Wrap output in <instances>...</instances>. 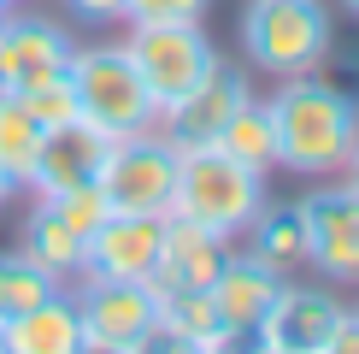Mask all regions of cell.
Instances as JSON below:
<instances>
[{
	"label": "cell",
	"mask_w": 359,
	"mask_h": 354,
	"mask_svg": "<svg viewBox=\"0 0 359 354\" xmlns=\"http://www.w3.org/2000/svg\"><path fill=\"white\" fill-rule=\"evenodd\" d=\"M41 201H48L53 213H59L71 230L83 236V242L95 236V225H100V218L112 213V201H107V189H100V183H77V189H59V195H41Z\"/></svg>",
	"instance_id": "cb8c5ba5"
},
{
	"label": "cell",
	"mask_w": 359,
	"mask_h": 354,
	"mask_svg": "<svg viewBox=\"0 0 359 354\" xmlns=\"http://www.w3.org/2000/svg\"><path fill=\"white\" fill-rule=\"evenodd\" d=\"M277 130V166L294 177H336L348 166V148L359 130V100L324 71H301V77H277L265 95Z\"/></svg>",
	"instance_id": "6da1fadb"
},
{
	"label": "cell",
	"mask_w": 359,
	"mask_h": 354,
	"mask_svg": "<svg viewBox=\"0 0 359 354\" xmlns=\"http://www.w3.org/2000/svg\"><path fill=\"white\" fill-rule=\"evenodd\" d=\"M0 18H6V0H0Z\"/></svg>",
	"instance_id": "4dcf8cb0"
},
{
	"label": "cell",
	"mask_w": 359,
	"mask_h": 354,
	"mask_svg": "<svg viewBox=\"0 0 359 354\" xmlns=\"http://www.w3.org/2000/svg\"><path fill=\"white\" fill-rule=\"evenodd\" d=\"M212 0H124V24H206Z\"/></svg>",
	"instance_id": "d4e9b609"
},
{
	"label": "cell",
	"mask_w": 359,
	"mask_h": 354,
	"mask_svg": "<svg viewBox=\"0 0 359 354\" xmlns=\"http://www.w3.org/2000/svg\"><path fill=\"white\" fill-rule=\"evenodd\" d=\"M248 95H253V77H248L242 65H224V59H218V65L206 71L183 100L159 107L154 130H159L171 148H206V142L224 136V124L236 118V107H242Z\"/></svg>",
	"instance_id": "30bf717a"
},
{
	"label": "cell",
	"mask_w": 359,
	"mask_h": 354,
	"mask_svg": "<svg viewBox=\"0 0 359 354\" xmlns=\"http://www.w3.org/2000/svg\"><path fill=\"white\" fill-rule=\"evenodd\" d=\"M100 189H107L112 213H171L177 195V148L159 130H136V136H112L107 166H100Z\"/></svg>",
	"instance_id": "52a82bcc"
},
{
	"label": "cell",
	"mask_w": 359,
	"mask_h": 354,
	"mask_svg": "<svg viewBox=\"0 0 359 354\" xmlns=\"http://www.w3.org/2000/svg\"><path fill=\"white\" fill-rule=\"evenodd\" d=\"M230 260V236L194 225V218H177L165 213L159 225V254H154V284L159 295H177V289H206L218 277V266Z\"/></svg>",
	"instance_id": "7c38bea8"
},
{
	"label": "cell",
	"mask_w": 359,
	"mask_h": 354,
	"mask_svg": "<svg viewBox=\"0 0 359 354\" xmlns=\"http://www.w3.org/2000/svg\"><path fill=\"white\" fill-rule=\"evenodd\" d=\"M154 295H159V289H154ZM154 348L224 354V348H236V343L224 336V324L212 319L206 289H177V295H159V331H154Z\"/></svg>",
	"instance_id": "ac0fdd59"
},
{
	"label": "cell",
	"mask_w": 359,
	"mask_h": 354,
	"mask_svg": "<svg viewBox=\"0 0 359 354\" xmlns=\"http://www.w3.org/2000/svg\"><path fill=\"white\" fill-rule=\"evenodd\" d=\"M6 6H18V0H6Z\"/></svg>",
	"instance_id": "d6a6232c"
},
{
	"label": "cell",
	"mask_w": 359,
	"mask_h": 354,
	"mask_svg": "<svg viewBox=\"0 0 359 354\" xmlns=\"http://www.w3.org/2000/svg\"><path fill=\"white\" fill-rule=\"evenodd\" d=\"M53 289H65V284L48 277L36 260H24L18 248H6V254H0V331H6L12 319H24L36 301H48Z\"/></svg>",
	"instance_id": "44dd1931"
},
{
	"label": "cell",
	"mask_w": 359,
	"mask_h": 354,
	"mask_svg": "<svg viewBox=\"0 0 359 354\" xmlns=\"http://www.w3.org/2000/svg\"><path fill=\"white\" fill-rule=\"evenodd\" d=\"M341 171H348V183H359V130H353V148H348V166Z\"/></svg>",
	"instance_id": "83f0119b"
},
{
	"label": "cell",
	"mask_w": 359,
	"mask_h": 354,
	"mask_svg": "<svg viewBox=\"0 0 359 354\" xmlns=\"http://www.w3.org/2000/svg\"><path fill=\"white\" fill-rule=\"evenodd\" d=\"M265 201H271L265 171L242 166V159L224 154L218 142L177 148V195H171V213L177 218H194V225H206V230H218V236L236 242Z\"/></svg>",
	"instance_id": "7a4b0ae2"
},
{
	"label": "cell",
	"mask_w": 359,
	"mask_h": 354,
	"mask_svg": "<svg viewBox=\"0 0 359 354\" xmlns=\"http://www.w3.org/2000/svg\"><path fill=\"white\" fill-rule=\"evenodd\" d=\"M336 6H341V12H348V18L359 24V0H336Z\"/></svg>",
	"instance_id": "f546056e"
},
{
	"label": "cell",
	"mask_w": 359,
	"mask_h": 354,
	"mask_svg": "<svg viewBox=\"0 0 359 354\" xmlns=\"http://www.w3.org/2000/svg\"><path fill=\"white\" fill-rule=\"evenodd\" d=\"M65 6L88 24H124V0H65Z\"/></svg>",
	"instance_id": "4316f807"
},
{
	"label": "cell",
	"mask_w": 359,
	"mask_h": 354,
	"mask_svg": "<svg viewBox=\"0 0 359 354\" xmlns=\"http://www.w3.org/2000/svg\"><path fill=\"white\" fill-rule=\"evenodd\" d=\"M107 148H112V136L95 130L88 118H71V124L41 130L36 171H29V195H59V189H77V183H100Z\"/></svg>",
	"instance_id": "4fadbf2b"
},
{
	"label": "cell",
	"mask_w": 359,
	"mask_h": 354,
	"mask_svg": "<svg viewBox=\"0 0 359 354\" xmlns=\"http://www.w3.org/2000/svg\"><path fill=\"white\" fill-rule=\"evenodd\" d=\"M18 107L29 112L36 130H53V124H71L77 118V88H71V71H53V77H36L18 88Z\"/></svg>",
	"instance_id": "603a6c76"
},
{
	"label": "cell",
	"mask_w": 359,
	"mask_h": 354,
	"mask_svg": "<svg viewBox=\"0 0 359 354\" xmlns=\"http://www.w3.org/2000/svg\"><path fill=\"white\" fill-rule=\"evenodd\" d=\"M242 53L265 77H301V71H324L336 48L330 0H248L242 6Z\"/></svg>",
	"instance_id": "3957f363"
},
{
	"label": "cell",
	"mask_w": 359,
	"mask_h": 354,
	"mask_svg": "<svg viewBox=\"0 0 359 354\" xmlns=\"http://www.w3.org/2000/svg\"><path fill=\"white\" fill-rule=\"evenodd\" d=\"M18 254L36 260L48 277H59V284L83 277V236L71 230L41 195L29 201V213H24V225H18Z\"/></svg>",
	"instance_id": "d6986e66"
},
{
	"label": "cell",
	"mask_w": 359,
	"mask_h": 354,
	"mask_svg": "<svg viewBox=\"0 0 359 354\" xmlns=\"http://www.w3.org/2000/svg\"><path fill=\"white\" fill-rule=\"evenodd\" d=\"M341 313H348V307H341L330 289H312V284L283 277L271 307H265V319H259V331H253L248 343L259 354H324V343H330Z\"/></svg>",
	"instance_id": "9c48e42d"
},
{
	"label": "cell",
	"mask_w": 359,
	"mask_h": 354,
	"mask_svg": "<svg viewBox=\"0 0 359 354\" xmlns=\"http://www.w3.org/2000/svg\"><path fill=\"white\" fill-rule=\"evenodd\" d=\"M36 148H41V130L29 124V112L18 107V95H6V88H0V171H6L18 189H29Z\"/></svg>",
	"instance_id": "7402d4cb"
},
{
	"label": "cell",
	"mask_w": 359,
	"mask_h": 354,
	"mask_svg": "<svg viewBox=\"0 0 359 354\" xmlns=\"http://www.w3.org/2000/svg\"><path fill=\"white\" fill-rule=\"evenodd\" d=\"M242 236H248V254L259 260L265 272H277V277L306 272V218H301V201H265Z\"/></svg>",
	"instance_id": "e0dca14e"
},
{
	"label": "cell",
	"mask_w": 359,
	"mask_h": 354,
	"mask_svg": "<svg viewBox=\"0 0 359 354\" xmlns=\"http://www.w3.org/2000/svg\"><path fill=\"white\" fill-rule=\"evenodd\" d=\"M277 284H283V277H277V272H265V266L253 260L248 248H230V260H224V266H218V277L206 284L212 319L224 324V336H230V343H248V336L259 331V319H265V307H271Z\"/></svg>",
	"instance_id": "9a60e30c"
},
{
	"label": "cell",
	"mask_w": 359,
	"mask_h": 354,
	"mask_svg": "<svg viewBox=\"0 0 359 354\" xmlns=\"http://www.w3.org/2000/svg\"><path fill=\"white\" fill-rule=\"evenodd\" d=\"M324 354H359V307H348V313L336 319L330 343H324Z\"/></svg>",
	"instance_id": "484cf974"
},
{
	"label": "cell",
	"mask_w": 359,
	"mask_h": 354,
	"mask_svg": "<svg viewBox=\"0 0 359 354\" xmlns=\"http://www.w3.org/2000/svg\"><path fill=\"white\" fill-rule=\"evenodd\" d=\"M12 195H18V183H12V177H6V171H0V206H6Z\"/></svg>",
	"instance_id": "f1b7e54d"
},
{
	"label": "cell",
	"mask_w": 359,
	"mask_h": 354,
	"mask_svg": "<svg viewBox=\"0 0 359 354\" xmlns=\"http://www.w3.org/2000/svg\"><path fill=\"white\" fill-rule=\"evenodd\" d=\"M159 225L154 213H107L95 225V236L83 242V277H154V254H159Z\"/></svg>",
	"instance_id": "5bb4252c"
},
{
	"label": "cell",
	"mask_w": 359,
	"mask_h": 354,
	"mask_svg": "<svg viewBox=\"0 0 359 354\" xmlns=\"http://www.w3.org/2000/svg\"><path fill=\"white\" fill-rule=\"evenodd\" d=\"M0 336H6V354H83V319L71 289H53L24 319H12Z\"/></svg>",
	"instance_id": "2e32d148"
},
{
	"label": "cell",
	"mask_w": 359,
	"mask_h": 354,
	"mask_svg": "<svg viewBox=\"0 0 359 354\" xmlns=\"http://www.w3.org/2000/svg\"><path fill=\"white\" fill-rule=\"evenodd\" d=\"M83 319V354H147L159 331V295L136 277H77L71 289Z\"/></svg>",
	"instance_id": "5b68a950"
},
{
	"label": "cell",
	"mask_w": 359,
	"mask_h": 354,
	"mask_svg": "<svg viewBox=\"0 0 359 354\" xmlns=\"http://www.w3.org/2000/svg\"><path fill=\"white\" fill-rule=\"evenodd\" d=\"M124 53L147 83L154 107L183 100L206 71L218 65V48L206 36V24H124Z\"/></svg>",
	"instance_id": "8992f818"
},
{
	"label": "cell",
	"mask_w": 359,
	"mask_h": 354,
	"mask_svg": "<svg viewBox=\"0 0 359 354\" xmlns=\"http://www.w3.org/2000/svg\"><path fill=\"white\" fill-rule=\"evenodd\" d=\"M306 266L330 284H359V183H324L301 195Z\"/></svg>",
	"instance_id": "ba28073f"
},
{
	"label": "cell",
	"mask_w": 359,
	"mask_h": 354,
	"mask_svg": "<svg viewBox=\"0 0 359 354\" xmlns=\"http://www.w3.org/2000/svg\"><path fill=\"white\" fill-rule=\"evenodd\" d=\"M71 88H77V118H88L107 136H136V130H154V95L136 77L124 41H95V48H71Z\"/></svg>",
	"instance_id": "277c9868"
},
{
	"label": "cell",
	"mask_w": 359,
	"mask_h": 354,
	"mask_svg": "<svg viewBox=\"0 0 359 354\" xmlns=\"http://www.w3.org/2000/svg\"><path fill=\"white\" fill-rule=\"evenodd\" d=\"M218 148H224V154H236L242 166H253V171L271 177V171H277V130H271V107H265L259 95H248L242 107H236V118L224 124Z\"/></svg>",
	"instance_id": "ffe728a7"
},
{
	"label": "cell",
	"mask_w": 359,
	"mask_h": 354,
	"mask_svg": "<svg viewBox=\"0 0 359 354\" xmlns=\"http://www.w3.org/2000/svg\"><path fill=\"white\" fill-rule=\"evenodd\" d=\"M71 48H77V41H71V29L59 18H48V12H12L6 6V18H0V88L18 95L24 83L65 71Z\"/></svg>",
	"instance_id": "8fae6325"
},
{
	"label": "cell",
	"mask_w": 359,
	"mask_h": 354,
	"mask_svg": "<svg viewBox=\"0 0 359 354\" xmlns=\"http://www.w3.org/2000/svg\"><path fill=\"white\" fill-rule=\"evenodd\" d=\"M0 354H6V336H0Z\"/></svg>",
	"instance_id": "1f68e13d"
}]
</instances>
